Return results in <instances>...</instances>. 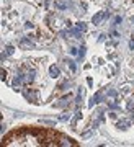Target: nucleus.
<instances>
[{
    "label": "nucleus",
    "instance_id": "obj_1",
    "mask_svg": "<svg viewBox=\"0 0 134 147\" xmlns=\"http://www.w3.org/2000/svg\"><path fill=\"white\" fill-rule=\"evenodd\" d=\"M108 16H110L108 11H98L97 15L92 18V23H93V25H100V21L103 20V18H108Z\"/></svg>",
    "mask_w": 134,
    "mask_h": 147
},
{
    "label": "nucleus",
    "instance_id": "obj_2",
    "mask_svg": "<svg viewBox=\"0 0 134 147\" xmlns=\"http://www.w3.org/2000/svg\"><path fill=\"white\" fill-rule=\"evenodd\" d=\"M56 146H75V142H74L72 139H69V137H61V139L56 142Z\"/></svg>",
    "mask_w": 134,
    "mask_h": 147
},
{
    "label": "nucleus",
    "instance_id": "obj_3",
    "mask_svg": "<svg viewBox=\"0 0 134 147\" xmlns=\"http://www.w3.org/2000/svg\"><path fill=\"white\" fill-rule=\"evenodd\" d=\"M100 98H102V92H97V93L93 95V98L90 100V103H88V108H92V106H95L100 101Z\"/></svg>",
    "mask_w": 134,
    "mask_h": 147
},
{
    "label": "nucleus",
    "instance_id": "obj_4",
    "mask_svg": "<svg viewBox=\"0 0 134 147\" xmlns=\"http://www.w3.org/2000/svg\"><path fill=\"white\" fill-rule=\"evenodd\" d=\"M49 74H51L52 77H59L61 70H59V67H57V65H51V67H49Z\"/></svg>",
    "mask_w": 134,
    "mask_h": 147
},
{
    "label": "nucleus",
    "instance_id": "obj_5",
    "mask_svg": "<svg viewBox=\"0 0 134 147\" xmlns=\"http://www.w3.org/2000/svg\"><path fill=\"white\" fill-rule=\"evenodd\" d=\"M128 126H129V121H118L116 123V127H119V129H126Z\"/></svg>",
    "mask_w": 134,
    "mask_h": 147
},
{
    "label": "nucleus",
    "instance_id": "obj_6",
    "mask_svg": "<svg viewBox=\"0 0 134 147\" xmlns=\"http://www.w3.org/2000/svg\"><path fill=\"white\" fill-rule=\"evenodd\" d=\"M21 46H25V47H35V44L30 41V39H26V38H23L21 39Z\"/></svg>",
    "mask_w": 134,
    "mask_h": 147
},
{
    "label": "nucleus",
    "instance_id": "obj_7",
    "mask_svg": "<svg viewBox=\"0 0 134 147\" xmlns=\"http://www.w3.org/2000/svg\"><path fill=\"white\" fill-rule=\"evenodd\" d=\"M10 54H13V47L8 46V47L5 49V51H3V54H2V59H5L7 56H10Z\"/></svg>",
    "mask_w": 134,
    "mask_h": 147
},
{
    "label": "nucleus",
    "instance_id": "obj_8",
    "mask_svg": "<svg viewBox=\"0 0 134 147\" xmlns=\"http://www.w3.org/2000/svg\"><path fill=\"white\" fill-rule=\"evenodd\" d=\"M77 30L79 31H85L87 30V25L85 23H77Z\"/></svg>",
    "mask_w": 134,
    "mask_h": 147
},
{
    "label": "nucleus",
    "instance_id": "obj_9",
    "mask_svg": "<svg viewBox=\"0 0 134 147\" xmlns=\"http://www.w3.org/2000/svg\"><path fill=\"white\" fill-rule=\"evenodd\" d=\"M66 62L69 64V67H70V70H75V69H77V67H75V62H74V61H66Z\"/></svg>",
    "mask_w": 134,
    "mask_h": 147
},
{
    "label": "nucleus",
    "instance_id": "obj_10",
    "mask_svg": "<svg viewBox=\"0 0 134 147\" xmlns=\"http://www.w3.org/2000/svg\"><path fill=\"white\" fill-rule=\"evenodd\" d=\"M2 75H0V77H2V80H7V72H5V69H2Z\"/></svg>",
    "mask_w": 134,
    "mask_h": 147
},
{
    "label": "nucleus",
    "instance_id": "obj_11",
    "mask_svg": "<svg viewBox=\"0 0 134 147\" xmlns=\"http://www.w3.org/2000/svg\"><path fill=\"white\" fill-rule=\"evenodd\" d=\"M108 95H110V96H116L118 92H116V90H108Z\"/></svg>",
    "mask_w": 134,
    "mask_h": 147
},
{
    "label": "nucleus",
    "instance_id": "obj_12",
    "mask_svg": "<svg viewBox=\"0 0 134 147\" xmlns=\"http://www.w3.org/2000/svg\"><path fill=\"white\" fill-rule=\"evenodd\" d=\"M33 26H35V25L30 23V21H26V23H25V28H33Z\"/></svg>",
    "mask_w": 134,
    "mask_h": 147
},
{
    "label": "nucleus",
    "instance_id": "obj_13",
    "mask_svg": "<svg viewBox=\"0 0 134 147\" xmlns=\"http://www.w3.org/2000/svg\"><path fill=\"white\" fill-rule=\"evenodd\" d=\"M114 23H116V25L121 23V16H114Z\"/></svg>",
    "mask_w": 134,
    "mask_h": 147
},
{
    "label": "nucleus",
    "instance_id": "obj_14",
    "mask_svg": "<svg viewBox=\"0 0 134 147\" xmlns=\"http://www.w3.org/2000/svg\"><path fill=\"white\" fill-rule=\"evenodd\" d=\"M67 119H69V116H67V115H62L61 116V121H67Z\"/></svg>",
    "mask_w": 134,
    "mask_h": 147
},
{
    "label": "nucleus",
    "instance_id": "obj_15",
    "mask_svg": "<svg viewBox=\"0 0 134 147\" xmlns=\"http://www.w3.org/2000/svg\"><path fill=\"white\" fill-rule=\"evenodd\" d=\"M83 54H85V47H82V49H80V53H79V56H80V57H82Z\"/></svg>",
    "mask_w": 134,
    "mask_h": 147
},
{
    "label": "nucleus",
    "instance_id": "obj_16",
    "mask_svg": "<svg viewBox=\"0 0 134 147\" xmlns=\"http://www.w3.org/2000/svg\"><path fill=\"white\" fill-rule=\"evenodd\" d=\"M129 47H131V49H134V41H129Z\"/></svg>",
    "mask_w": 134,
    "mask_h": 147
},
{
    "label": "nucleus",
    "instance_id": "obj_17",
    "mask_svg": "<svg viewBox=\"0 0 134 147\" xmlns=\"http://www.w3.org/2000/svg\"><path fill=\"white\" fill-rule=\"evenodd\" d=\"M133 21H134V16H133Z\"/></svg>",
    "mask_w": 134,
    "mask_h": 147
}]
</instances>
